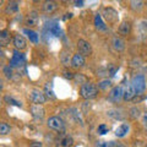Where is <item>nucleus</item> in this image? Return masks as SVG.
I'll return each mask as SVG.
<instances>
[{
    "label": "nucleus",
    "mask_w": 147,
    "mask_h": 147,
    "mask_svg": "<svg viewBox=\"0 0 147 147\" xmlns=\"http://www.w3.org/2000/svg\"><path fill=\"white\" fill-rule=\"evenodd\" d=\"M80 94H81V97L85 98V99H91V98L97 97L98 86H96L94 84H91V82H87V84L81 86Z\"/></svg>",
    "instance_id": "obj_1"
},
{
    "label": "nucleus",
    "mask_w": 147,
    "mask_h": 147,
    "mask_svg": "<svg viewBox=\"0 0 147 147\" xmlns=\"http://www.w3.org/2000/svg\"><path fill=\"white\" fill-rule=\"evenodd\" d=\"M131 86L135 88L137 94H141L146 88V80L144 75H135L131 80Z\"/></svg>",
    "instance_id": "obj_2"
},
{
    "label": "nucleus",
    "mask_w": 147,
    "mask_h": 147,
    "mask_svg": "<svg viewBox=\"0 0 147 147\" xmlns=\"http://www.w3.org/2000/svg\"><path fill=\"white\" fill-rule=\"evenodd\" d=\"M124 97V90L121 86H115L110 90L108 94V99L113 103H119Z\"/></svg>",
    "instance_id": "obj_3"
},
{
    "label": "nucleus",
    "mask_w": 147,
    "mask_h": 147,
    "mask_svg": "<svg viewBox=\"0 0 147 147\" xmlns=\"http://www.w3.org/2000/svg\"><path fill=\"white\" fill-rule=\"evenodd\" d=\"M47 125H48V127L53 129L55 131H63L64 129H65V123L59 117H50L47 121Z\"/></svg>",
    "instance_id": "obj_4"
},
{
    "label": "nucleus",
    "mask_w": 147,
    "mask_h": 147,
    "mask_svg": "<svg viewBox=\"0 0 147 147\" xmlns=\"http://www.w3.org/2000/svg\"><path fill=\"white\" fill-rule=\"evenodd\" d=\"M104 17H105V20H107L108 25H110V26L118 24L119 15H118V12L112 7H105L104 9Z\"/></svg>",
    "instance_id": "obj_5"
},
{
    "label": "nucleus",
    "mask_w": 147,
    "mask_h": 147,
    "mask_svg": "<svg viewBox=\"0 0 147 147\" xmlns=\"http://www.w3.org/2000/svg\"><path fill=\"white\" fill-rule=\"evenodd\" d=\"M74 145V139L69 134H61L55 141V147H71Z\"/></svg>",
    "instance_id": "obj_6"
},
{
    "label": "nucleus",
    "mask_w": 147,
    "mask_h": 147,
    "mask_svg": "<svg viewBox=\"0 0 147 147\" xmlns=\"http://www.w3.org/2000/svg\"><path fill=\"white\" fill-rule=\"evenodd\" d=\"M77 50H79V53L81 55H84V57H88V55L92 54L91 44L85 39H79L77 40Z\"/></svg>",
    "instance_id": "obj_7"
},
{
    "label": "nucleus",
    "mask_w": 147,
    "mask_h": 147,
    "mask_svg": "<svg viewBox=\"0 0 147 147\" xmlns=\"http://www.w3.org/2000/svg\"><path fill=\"white\" fill-rule=\"evenodd\" d=\"M30 99H31V102L36 105H42L45 100H47V97H45V94L40 91H32L30 93Z\"/></svg>",
    "instance_id": "obj_8"
},
{
    "label": "nucleus",
    "mask_w": 147,
    "mask_h": 147,
    "mask_svg": "<svg viewBox=\"0 0 147 147\" xmlns=\"http://www.w3.org/2000/svg\"><path fill=\"white\" fill-rule=\"evenodd\" d=\"M24 63H25V55L20 52H17V50H15L11 60H10V66H20Z\"/></svg>",
    "instance_id": "obj_9"
},
{
    "label": "nucleus",
    "mask_w": 147,
    "mask_h": 147,
    "mask_svg": "<svg viewBox=\"0 0 147 147\" xmlns=\"http://www.w3.org/2000/svg\"><path fill=\"white\" fill-rule=\"evenodd\" d=\"M84 65H85V58H84V55H81L80 53L74 54V57L71 59V66L74 69H79V67H82Z\"/></svg>",
    "instance_id": "obj_10"
},
{
    "label": "nucleus",
    "mask_w": 147,
    "mask_h": 147,
    "mask_svg": "<svg viewBox=\"0 0 147 147\" xmlns=\"http://www.w3.org/2000/svg\"><path fill=\"white\" fill-rule=\"evenodd\" d=\"M118 32L120 36H129L131 32V22L130 21H123L118 27Z\"/></svg>",
    "instance_id": "obj_11"
},
{
    "label": "nucleus",
    "mask_w": 147,
    "mask_h": 147,
    "mask_svg": "<svg viewBox=\"0 0 147 147\" xmlns=\"http://www.w3.org/2000/svg\"><path fill=\"white\" fill-rule=\"evenodd\" d=\"M12 43H13V45H15V48L17 50H24L26 48V45H27L26 44V39L21 34H16L15 37H13Z\"/></svg>",
    "instance_id": "obj_12"
},
{
    "label": "nucleus",
    "mask_w": 147,
    "mask_h": 147,
    "mask_svg": "<svg viewBox=\"0 0 147 147\" xmlns=\"http://www.w3.org/2000/svg\"><path fill=\"white\" fill-rule=\"evenodd\" d=\"M136 94H137V93H136L135 88H134V87H132L131 85H129V86H126V88L124 90V97H123V99L125 100V102H129V100H132V99H134Z\"/></svg>",
    "instance_id": "obj_13"
},
{
    "label": "nucleus",
    "mask_w": 147,
    "mask_h": 147,
    "mask_svg": "<svg viewBox=\"0 0 147 147\" xmlns=\"http://www.w3.org/2000/svg\"><path fill=\"white\" fill-rule=\"evenodd\" d=\"M38 12L37 11H31L26 17V25L28 27H33L38 24Z\"/></svg>",
    "instance_id": "obj_14"
},
{
    "label": "nucleus",
    "mask_w": 147,
    "mask_h": 147,
    "mask_svg": "<svg viewBox=\"0 0 147 147\" xmlns=\"http://www.w3.org/2000/svg\"><path fill=\"white\" fill-rule=\"evenodd\" d=\"M31 114H32V117L36 118V119H42L44 117V109L42 105H36L33 104L31 107Z\"/></svg>",
    "instance_id": "obj_15"
},
{
    "label": "nucleus",
    "mask_w": 147,
    "mask_h": 147,
    "mask_svg": "<svg viewBox=\"0 0 147 147\" xmlns=\"http://www.w3.org/2000/svg\"><path fill=\"white\" fill-rule=\"evenodd\" d=\"M11 40V33L7 30H3L0 32V44L1 47H6L7 44H10Z\"/></svg>",
    "instance_id": "obj_16"
},
{
    "label": "nucleus",
    "mask_w": 147,
    "mask_h": 147,
    "mask_svg": "<svg viewBox=\"0 0 147 147\" xmlns=\"http://www.w3.org/2000/svg\"><path fill=\"white\" fill-rule=\"evenodd\" d=\"M129 130H130V126H129V124L124 123V124H120L117 129H115V135L118 137H124L129 134Z\"/></svg>",
    "instance_id": "obj_17"
},
{
    "label": "nucleus",
    "mask_w": 147,
    "mask_h": 147,
    "mask_svg": "<svg viewBox=\"0 0 147 147\" xmlns=\"http://www.w3.org/2000/svg\"><path fill=\"white\" fill-rule=\"evenodd\" d=\"M58 9V4L55 1H45L43 4V11L45 13H53Z\"/></svg>",
    "instance_id": "obj_18"
},
{
    "label": "nucleus",
    "mask_w": 147,
    "mask_h": 147,
    "mask_svg": "<svg viewBox=\"0 0 147 147\" xmlns=\"http://www.w3.org/2000/svg\"><path fill=\"white\" fill-rule=\"evenodd\" d=\"M112 43H113V47H114V49L118 50V52H121V50H124V48H125V44H124V40H123L121 38H119V37H113Z\"/></svg>",
    "instance_id": "obj_19"
},
{
    "label": "nucleus",
    "mask_w": 147,
    "mask_h": 147,
    "mask_svg": "<svg viewBox=\"0 0 147 147\" xmlns=\"http://www.w3.org/2000/svg\"><path fill=\"white\" fill-rule=\"evenodd\" d=\"M94 25H96V28H98L99 31H107V25L103 22L99 13H97V15L94 16Z\"/></svg>",
    "instance_id": "obj_20"
},
{
    "label": "nucleus",
    "mask_w": 147,
    "mask_h": 147,
    "mask_svg": "<svg viewBox=\"0 0 147 147\" xmlns=\"http://www.w3.org/2000/svg\"><path fill=\"white\" fill-rule=\"evenodd\" d=\"M18 11V4L12 1V3H9L7 6L5 7V12L7 13V15H12V13H15Z\"/></svg>",
    "instance_id": "obj_21"
},
{
    "label": "nucleus",
    "mask_w": 147,
    "mask_h": 147,
    "mask_svg": "<svg viewBox=\"0 0 147 147\" xmlns=\"http://www.w3.org/2000/svg\"><path fill=\"white\" fill-rule=\"evenodd\" d=\"M24 33L27 34V37L30 38V40H31L32 43H38V34H37L34 31L28 30V28H25L24 30Z\"/></svg>",
    "instance_id": "obj_22"
},
{
    "label": "nucleus",
    "mask_w": 147,
    "mask_h": 147,
    "mask_svg": "<svg viewBox=\"0 0 147 147\" xmlns=\"http://www.w3.org/2000/svg\"><path fill=\"white\" fill-rule=\"evenodd\" d=\"M139 34L141 37L147 36V20H142L139 24Z\"/></svg>",
    "instance_id": "obj_23"
},
{
    "label": "nucleus",
    "mask_w": 147,
    "mask_h": 147,
    "mask_svg": "<svg viewBox=\"0 0 147 147\" xmlns=\"http://www.w3.org/2000/svg\"><path fill=\"white\" fill-rule=\"evenodd\" d=\"M98 87L100 90H103V91H107L108 88H110L112 87V82H110V80H108V79H105V80H102L98 84Z\"/></svg>",
    "instance_id": "obj_24"
},
{
    "label": "nucleus",
    "mask_w": 147,
    "mask_h": 147,
    "mask_svg": "<svg viewBox=\"0 0 147 147\" xmlns=\"http://www.w3.org/2000/svg\"><path fill=\"white\" fill-rule=\"evenodd\" d=\"M94 147H117V145L112 141H97Z\"/></svg>",
    "instance_id": "obj_25"
},
{
    "label": "nucleus",
    "mask_w": 147,
    "mask_h": 147,
    "mask_svg": "<svg viewBox=\"0 0 147 147\" xmlns=\"http://www.w3.org/2000/svg\"><path fill=\"white\" fill-rule=\"evenodd\" d=\"M10 125H7L6 123H1L0 124V134L1 135H6V134H9L10 132Z\"/></svg>",
    "instance_id": "obj_26"
},
{
    "label": "nucleus",
    "mask_w": 147,
    "mask_h": 147,
    "mask_svg": "<svg viewBox=\"0 0 147 147\" xmlns=\"http://www.w3.org/2000/svg\"><path fill=\"white\" fill-rule=\"evenodd\" d=\"M49 31L50 33L54 34V36H59V33H60V28H59V25L57 24H52L49 26Z\"/></svg>",
    "instance_id": "obj_27"
},
{
    "label": "nucleus",
    "mask_w": 147,
    "mask_h": 147,
    "mask_svg": "<svg viewBox=\"0 0 147 147\" xmlns=\"http://www.w3.org/2000/svg\"><path fill=\"white\" fill-rule=\"evenodd\" d=\"M5 102H7L9 104H13V105H17V107H22V103L21 102H18V100L16 99H13L12 97H9V96H5Z\"/></svg>",
    "instance_id": "obj_28"
},
{
    "label": "nucleus",
    "mask_w": 147,
    "mask_h": 147,
    "mask_svg": "<svg viewBox=\"0 0 147 147\" xmlns=\"http://www.w3.org/2000/svg\"><path fill=\"white\" fill-rule=\"evenodd\" d=\"M60 59H61V63L64 64V65H69V63L71 64V60H70V57H69V54L66 53V52H63L61 53V57H60Z\"/></svg>",
    "instance_id": "obj_29"
},
{
    "label": "nucleus",
    "mask_w": 147,
    "mask_h": 147,
    "mask_svg": "<svg viewBox=\"0 0 147 147\" xmlns=\"http://www.w3.org/2000/svg\"><path fill=\"white\" fill-rule=\"evenodd\" d=\"M97 131H98L99 135H105L109 131V127L105 125V124H100V125L98 126V129H97Z\"/></svg>",
    "instance_id": "obj_30"
},
{
    "label": "nucleus",
    "mask_w": 147,
    "mask_h": 147,
    "mask_svg": "<svg viewBox=\"0 0 147 147\" xmlns=\"http://www.w3.org/2000/svg\"><path fill=\"white\" fill-rule=\"evenodd\" d=\"M44 92H45V97H48V98H50V99H55V94L53 93L52 88H49V85L45 86Z\"/></svg>",
    "instance_id": "obj_31"
},
{
    "label": "nucleus",
    "mask_w": 147,
    "mask_h": 147,
    "mask_svg": "<svg viewBox=\"0 0 147 147\" xmlns=\"http://www.w3.org/2000/svg\"><path fill=\"white\" fill-rule=\"evenodd\" d=\"M132 119H136V118H139V115H140V110H139V108H131L130 109V114H129Z\"/></svg>",
    "instance_id": "obj_32"
},
{
    "label": "nucleus",
    "mask_w": 147,
    "mask_h": 147,
    "mask_svg": "<svg viewBox=\"0 0 147 147\" xmlns=\"http://www.w3.org/2000/svg\"><path fill=\"white\" fill-rule=\"evenodd\" d=\"M74 79L76 80V82H79V84H82V85L87 84V80H86V77H85V76H82L81 74H79V75H75V77H74Z\"/></svg>",
    "instance_id": "obj_33"
},
{
    "label": "nucleus",
    "mask_w": 147,
    "mask_h": 147,
    "mask_svg": "<svg viewBox=\"0 0 147 147\" xmlns=\"http://www.w3.org/2000/svg\"><path fill=\"white\" fill-rule=\"evenodd\" d=\"M141 121H142V125H144V127L147 130V112H145L144 114H142V119H141Z\"/></svg>",
    "instance_id": "obj_34"
},
{
    "label": "nucleus",
    "mask_w": 147,
    "mask_h": 147,
    "mask_svg": "<svg viewBox=\"0 0 147 147\" xmlns=\"http://www.w3.org/2000/svg\"><path fill=\"white\" fill-rule=\"evenodd\" d=\"M64 77H65V79L71 80V79H74V77H75V75H74L71 71H64Z\"/></svg>",
    "instance_id": "obj_35"
},
{
    "label": "nucleus",
    "mask_w": 147,
    "mask_h": 147,
    "mask_svg": "<svg viewBox=\"0 0 147 147\" xmlns=\"http://www.w3.org/2000/svg\"><path fill=\"white\" fill-rule=\"evenodd\" d=\"M4 72H5L6 77H9V79H10V77L12 76V70L10 69V66H7V67H5V69H4Z\"/></svg>",
    "instance_id": "obj_36"
},
{
    "label": "nucleus",
    "mask_w": 147,
    "mask_h": 147,
    "mask_svg": "<svg viewBox=\"0 0 147 147\" xmlns=\"http://www.w3.org/2000/svg\"><path fill=\"white\" fill-rule=\"evenodd\" d=\"M30 147H42V144H40V142H33Z\"/></svg>",
    "instance_id": "obj_37"
},
{
    "label": "nucleus",
    "mask_w": 147,
    "mask_h": 147,
    "mask_svg": "<svg viewBox=\"0 0 147 147\" xmlns=\"http://www.w3.org/2000/svg\"><path fill=\"white\" fill-rule=\"evenodd\" d=\"M75 4H76V6H82L84 5V1H75Z\"/></svg>",
    "instance_id": "obj_38"
},
{
    "label": "nucleus",
    "mask_w": 147,
    "mask_h": 147,
    "mask_svg": "<svg viewBox=\"0 0 147 147\" xmlns=\"http://www.w3.org/2000/svg\"><path fill=\"white\" fill-rule=\"evenodd\" d=\"M117 147H125V146L121 145V144H118V145H117Z\"/></svg>",
    "instance_id": "obj_39"
},
{
    "label": "nucleus",
    "mask_w": 147,
    "mask_h": 147,
    "mask_svg": "<svg viewBox=\"0 0 147 147\" xmlns=\"http://www.w3.org/2000/svg\"><path fill=\"white\" fill-rule=\"evenodd\" d=\"M146 147H147V144H146Z\"/></svg>",
    "instance_id": "obj_40"
}]
</instances>
